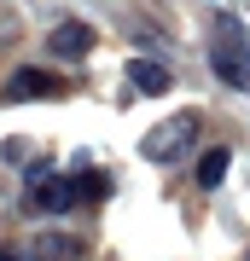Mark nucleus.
Returning a JSON list of instances; mask_svg holds the SVG:
<instances>
[{"label":"nucleus","mask_w":250,"mask_h":261,"mask_svg":"<svg viewBox=\"0 0 250 261\" xmlns=\"http://www.w3.org/2000/svg\"><path fill=\"white\" fill-rule=\"evenodd\" d=\"M215 75H227L233 87H250V35L239 18L215 23Z\"/></svg>","instance_id":"f03ea898"},{"label":"nucleus","mask_w":250,"mask_h":261,"mask_svg":"<svg viewBox=\"0 0 250 261\" xmlns=\"http://www.w3.org/2000/svg\"><path fill=\"white\" fill-rule=\"evenodd\" d=\"M192 140H198V116H192V111H180V116L157 122V128L140 140V157H146V163H175Z\"/></svg>","instance_id":"7ed1b4c3"},{"label":"nucleus","mask_w":250,"mask_h":261,"mask_svg":"<svg viewBox=\"0 0 250 261\" xmlns=\"http://www.w3.org/2000/svg\"><path fill=\"white\" fill-rule=\"evenodd\" d=\"M128 82H134V93H151V99L169 93V70L157 64V58H134V64H128Z\"/></svg>","instance_id":"423d86ee"},{"label":"nucleus","mask_w":250,"mask_h":261,"mask_svg":"<svg viewBox=\"0 0 250 261\" xmlns=\"http://www.w3.org/2000/svg\"><path fill=\"white\" fill-rule=\"evenodd\" d=\"M105 192H111V174H105V168H82V174H76V197H82V203H99Z\"/></svg>","instance_id":"6e6552de"},{"label":"nucleus","mask_w":250,"mask_h":261,"mask_svg":"<svg viewBox=\"0 0 250 261\" xmlns=\"http://www.w3.org/2000/svg\"><path fill=\"white\" fill-rule=\"evenodd\" d=\"M0 261H12V255H0Z\"/></svg>","instance_id":"9b49d317"},{"label":"nucleus","mask_w":250,"mask_h":261,"mask_svg":"<svg viewBox=\"0 0 250 261\" xmlns=\"http://www.w3.org/2000/svg\"><path fill=\"white\" fill-rule=\"evenodd\" d=\"M76 255H82V244L64 238V232H41L35 238V261H76Z\"/></svg>","instance_id":"0eeeda50"},{"label":"nucleus","mask_w":250,"mask_h":261,"mask_svg":"<svg viewBox=\"0 0 250 261\" xmlns=\"http://www.w3.org/2000/svg\"><path fill=\"white\" fill-rule=\"evenodd\" d=\"M221 180H227V145H215L198 157V186H221Z\"/></svg>","instance_id":"1a4fd4ad"},{"label":"nucleus","mask_w":250,"mask_h":261,"mask_svg":"<svg viewBox=\"0 0 250 261\" xmlns=\"http://www.w3.org/2000/svg\"><path fill=\"white\" fill-rule=\"evenodd\" d=\"M41 93H64V82L58 75H47V70H18L6 82V99L18 105V99H41Z\"/></svg>","instance_id":"39448f33"},{"label":"nucleus","mask_w":250,"mask_h":261,"mask_svg":"<svg viewBox=\"0 0 250 261\" xmlns=\"http://www.w3.org/2000/svg\"><path fill=\"white\" fill-rule=\"evenodd\" d=\"M47 53H53V58H82V53H93V29H87V23H58L53 35H47Z\"/></svg>","instance_id":"20e7f679"},{"label":"nucleus","mask_w":250,"mask_h":261,"mask_svg":"<svg viewBox=\"0 0 250 261\" xmlns=\"http://www.w3.org/2000/svg\"><path fill=\"white\" fill-rule=\"evenodd\" d=\"M0 157H6V163H29V145H24V140H6V151H0Z\"/></svg>","instance_id":"9d476101"},{"label":"nucleus","mask_w":250,"mask_h":261,"mask_svg":"<svg viewBox=\"0 0 250 261\" xmlns=\"http://www.w3.org/2000/svg\"><path fill=\"white\" fill-rule=\"evenodd\" d=\"M70 203H82V197H76V180H58L47 157L29 163V197H24V209L29 215H64Z\"/></svg>","instance_id":"f257e3e1"}]
</instances>
